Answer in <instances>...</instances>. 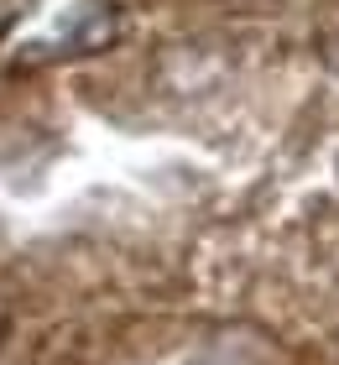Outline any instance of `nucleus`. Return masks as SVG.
<instances>
[{
	"mask_svg": "<svg viewBox=\"0 0 339 365\" xmlns=\"http://www.w3.org/2000/svg\"><path fill=\"white\" fill-rule=\"evenodd\" d=\"M324 58H329V68H334V73H339V37H334V42H329V47H324Z\"/></svg>",
	"mask_w": 339,
	"mask_h": 365,
	"instance_id": "nucleus-2",
	"label": "nucleus"
},
{
	"mask_svg": "<svg viewBox=\"0 0 339 365\" xmlns=\"http://www.w3.org/2000/svg\"><path fill=\"white\" fill-rule=\"evenodd\" d=\"M110 31H115V16L110 11H89V16H84V21L74 26V31H68V42H74V47H94V42H105L110 37Z\"/></svg>",
	"mask_w": 339,
	"mask_h": 365,
	"instance_id": "nucleus-1",
	"label": "nucleus"
}]
</instances>
